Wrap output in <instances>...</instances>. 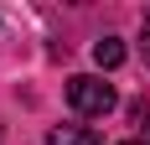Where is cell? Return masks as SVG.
I'll use <instances>...</instances> for the list:
<instances>
[{
  "label": "cell",
  "mask_w": 150,
  "mask_h": 145,
  "mask_svg": "<svg viewBox=\"0 0 150 145\" xmlns=\"http://www.w3.org/2000/svg\"><path fill=\"white\" fill-rule=\"evenodd\" d=\"M119 145H145V140H119Z\"/></svg>",
  "instance_id": "obj_6"
},
{
  "label": "cell",
  "mask_w": 150,
  "mask_h": 145,
  "mask_svg": "<svg viewBox=\"0 0 150 145\" xmlns=\"http://www.w3.org/2000/svg\"><path fill=\"white\" fill-rule=\"evenodd\" d=\"M135 124H140V130H145V135H150V104H145V99H140V104H135Z\"/></svg>",
  "instance_id": "obj_4"
},
{
  "label": "cell",
  "mask_w": 150,
  "mask_h": 145,
  "mask_svg": "<svg viewBox=\"0 0 150 145\" xmlns=\"http://www.w3.org/2000/svg\"><path fill=\"white\" fill-rule=\"evenodd\" d=\"M47 145H104V140L88 124H57V130H47Z\"/></svg>",
  "instance_id": "obj_2"
},
{
  "label": "cell",
  "mask_w": 150,
  "mask_h": 145,
  "mask_svg": "<svg viewBox=\"0 0 150 145\" xmlns=\"http://www.w3.org/2000/svg\"><path fill=\"white\" fill-rule=\"evenodd\" d=\"M93 62H98V68H119V62H124V42H119V36H104V42H93Z\"/></svg>",
  "instance_id": "obj_3"
},
{
  "label": "cell",
  "mask_w": 150,
  "mask_h": 145,
  "mask_svg": "<svg viewBox=\"0 0 150 145\" xmlns=\"http://www.w3.org/2000/svg\"><path fill=\"white\" fill-rule=\"evenodd\" d=\"M145 52H150V11H145Z\"/></svg>",
  "instance_id": "obj_5"
},
{
  "label": "cell",
  "mask_w": 150,
  "mask_h": 145,
  "mask_svg": "<svg viewBox=\"0 0 150 145\" xmlns=\"http://www.w3.org/2000/svg\"><path fill=\"white\" fill-rule=\"evenodd\" d=\"M67 104H73L83 119H104L119 99H114V88H109L98 72H78V78H67Z\"/></svg>",
  "instance_id": "obj_1"
}]
</instances>
